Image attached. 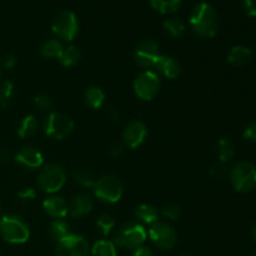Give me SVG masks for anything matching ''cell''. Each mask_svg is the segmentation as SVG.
<instances>
[{"instance_id":"cell-1","label":"cell","mask_w":256,"mask_h":256,"mask_svg":"<svg viewBox=\"0 0 256 256\" xmlns=\"http://www.w3.org/2000/svg\"><path fill=\"white\" fill-rule=\"evenodd\" d=\"M190 26L200 38H212L219 30L220 20L216 10L209 2H200L190 15Z\"/></svg>"},{"instance_id":"cell-2","label":"cell","mask_w":256,"mask_h":256,"mask_svg":"<svg viewBox=\"0 0 256 256\" xmlns=\"http://www.w3.org/2000/svg\"><path fill=\"white\" fill-rule=\"evenodd\" d=\"M148 232L144 225L140 222H128L124 224L115 235L114 244L122 249L136 250L140 246H144L146 242Z\"/></svg>"},{"instance_id":"cell-3","label":"cell","mask_w":256,"mask_h":256,"mask_svg":"<svg viewBox=\"0 0 256 256\" xmlns=\"http://www.w3.org/2000/svg\"><path fill=\"white\" fill-rule=\"evenodd\" d=\"M0 235L9 244H24L29 240L30 230L20 216L5 215L0 220Z\"/></svg>"},{"instance_id":"cell-4","label":"cell","mask_w":256,"mask_h":256,"mask_svg":"<svg viewBox=\"0 0 256 256\" xmlns=\"http://www.w3.org/2000/svg\"><path fill=\"white\" fill-rule=\"evenodd\" d=\"M232 188L238 192H250L256 188V166L250 162H238L229 172Z\"/></svg>"},{"instance_id":"cell-5","label":"cell","mask_w":256,"mask_h":256,"mask_svg":"<svg viewBox=\"0 0 256 256\" xmlns=\"http://www.w3.org/2000/svg\"><path fill=\"white\" fill-rule=\"evenodd\" d=\"M66 182V174L60 165L49 164L40 170L36 179V185L42 192L55 194L60 192Z\"/></svg>"},{"instance_id":"cell-6","label":"cell","mask_w":256,"mask_h":256,"mask_svg":"<svg viewBox=\"0 0 256 256\" xmlns=\"http://www.w3.org/2000/svg\"><path fill=\"white\" fill-rule=\"evenodd\" d=\"M94 195L98 200L105 204H115L122 196V184L114 175H105L95 182Z\"/></svg>"},{"instance_id":"cell-7","label":"cell","mask_w":256,"mask_h":256,"mask_svg":"<svg viewBox=\"0 0 256 256\" xmlns=\"http://www.w3.org/2000/svg\"><path fill=\"white\" fill-rule=\"evenodd\" d=\"M42 129L46 136L54 140H62L74 130V122L69 116L60 112H50L44 120Z\"/></svg>"},{"instance_id":"cell-8","label":"cell","mask_w":256,"mask_h":256,"mask_svg":"<svg viewBox=\"0 0 256 256\" xmlns=\"http://www.w3.org/2000/svg\"><path fill=\"white\" fill-rule=\"evenodd\" d=\"M160 90L159 75L152 70L140 72L134 82L135 95L142 102H150L154 99Z\"/></svg>"},{"instance_id":"cell-9","label":"cell","mask_w":256,"mask_h":256,"mask_svg":"<svg viewBox=\"0 0 256 256\" xmlns=\"http://www.w3.org/2000/svg\"><path fill=\"white\" fill-rule=\"evenodd\" d=\"M52 32L60 39L72 42L78 34L79 24H78V19L74 12L70 10H62L52 19Z\"/></svg>"},{"instance_id":"cell-10","label":"cell","mask_w":256,"mask_h":256,"mask_svg":"<svg viewBox=\"0 0 256 256\" xmlns=\"http://www.w3.org/2000/svg\"><path fill=\"white\" fill-rule=\"evenodd\" d=\"M152 244L160 250H172L176 244V232L172 229V225L164 222H156L150 225L148 232Z\"/></svg>"},{"instance_id":"cell-11","label":"cell","mask_w":256,"mask_h":256,"mask_svg":"<svg viewBox=\"0 0 256 256\" xmlns=\"http://www.w3.org/2000/svg\"><path fill=\"white\" fill-rule=\"evenodd\" d=\"M56 256H90L89 242L82 235H68L58 242Z\"/></svg>"},{"instance_id":"cell-12","label":"cell","mask_w":256,"mask_h":256,"mask_svg":"<svg viewBox=\"0 0 256 256\" xmlns=\"http://www.w3.org/2000/svg\"><path fill=\"white\" fill-rule=\"evenodd\" d=\"M159 48L154 40L144 39L136 45L134 52L135 62L139 66L149 70L150 68H154L155 62L159 58Z\"/></svg>"},{"instance_id":"cell-13","label":"cell","mask_w":256,"mask_h":256,"mask_svg":"<svg viewBox=\"0 0 256 256\" xmlns=\"http://www.w3.org/2000/svg\"><path fill=\"white\" fill-rule=\"evenodd\" d=\"M148 135V128L140 120H132L125 126L122 132V144L129 149H136L145 142Z\"/></svg>"},{"instance_id":"cell-14","label":"cell","mask_w":256,"mask_h":256,"mask_svg":"<svg viewBox=\"0 0 256 256\" xmlns=\"http://www.w3.org/2000/svg\"><path fill=\"white\" fill-rule=\"evenodd\" d=\"M15 162L20 166L29 170L39 169L44 164V156L38 149L32 146H24L15 155Z\"/></svg>"},{"instance_id":"cell-15","label":"cell","mask_w":256,"mask_h":256,"mask_svg":"<svg viewBox=\"0 0 256 256\" xmlns=\"http://www.w3.org/2000/svg\"><path fill=\"white\" fill-rule=\"evenodd\" d=\"M154 69L156 70L158 74L170 80L176 79L182 74V66H180L179 62L168 55H159L154 64Z\"/></svg>"},{"instance_id":"cell-16","label":"cell","mask_w":256,"mask_h":256,"mask_svg":"<svg viewBox=\"0 0 256 256\" xmlns=\"http://www.w3.org/2000/svg\"><path fill=\"white\" fill-rule=\"evenodd\" d=\"M42 209L54 219H64L69 214V204L62 196H49L42 202Z\"/></svg>"},{"instance_id":"cell-17","label":"cell","mask_w":256,"mask_h":256,"mask_svg":"<svg viewBox=\"0 0 256 256\" xmlns=\"http://www.w3.org/2000/svg\"><path fill=\"white\" fill-rule=\"evenodd\" d=\"M94 208V202L90 195L78 194L69 202V215L72 218H80L89 214Z\"/></svg>"},{"instance_id":"cell-18","label":"cell","mask_w":256,"mask_h":256,"mask_svg":"<svg viewBox=\"0 0 256 256\" xmlns=\"http://www.w3.org/2000/svg\"><path fill=\"white\" fill-rule=\"evenodd\" d=\"M228 62L234 66H245L249 64L252 59V50L248 46L236 45L232 48L228 54Z\"/></svg>"},{"instance_id":"cell-19","label":"cell","mask_w":256,"mask_h":256,"mask_svg":"<svg viewBox=\"0 0 256 256\" xmlns=\"http://www.w3.org/2000/svg\"><path fill=\"white\" fill-rule=\"evenodd\" d=\"M135 216L142 222L148 225H152L156 222H159V212L154 205L150 204H142L135 209Z\"/></svg>"},{"instance_id":"cell-20","label":"cell","mask_w":256,"mask_h":256,"mask_svg":"<svg viewBox=\"0 0 256 256\" xmlns=\"http://www.w3.org/2000/svg\"><path fill=\"white\" fill-rule=\"evenodd\" d=\"M218 156H219V162L224 165L234 159L235 146L229 138H222L218 142Z\"/></svg>"},{"instance_id":"cell-21","label":"cell","mask_w":256,"mask_h":256,"mask_svg":"<svg viewBox=\"0 0 256 256\" xmlns=\"http://www.w3.org/2000/svg\"><path fill=\"white\" fill-rule=\"evenodd\" d=\"M105 102V94L99 86L92 85L85 92V102L92 109H100Z\"/></svg>"},{"instance_id":"cell-22","label":"cell","mask_w":256,"mask_h":256,"mask_svg":"<svg viewBox=\"0 0 256 256\" xmlns=\"http://www.w3.org/2000/svg\"><path fill=\"white\" fill-rule=\"evenodd\" d=\"M49 234L54 242H59L60 240H62L68 235L72 234L70 232V225L64 219H55L52 222V225H50Z\"/></svg>"},{"instance_id":"cell-23","label":"cell","mask_w":256,"mask_h":256,"mask_svg":"<svg viewBox=\"0 0 256 256\" xmlns=\"http://www.w3.org/2000/svg\"><path fill=\"white\" fill-rule=\"evenodd\" d=\"M38 132V120L35 119L34 115H26L24 119L20 122L19 126H18V135L22 139H26V138L32 136L36 134Z\"/></svg>"},{"instance_id":"cell-24","label":"cell","mask_w":256,"mask_h":256,"mask_svg":"<svg viewBox=\"0 0 256 256\" xmlns=\"http://www.w3.org/2000/svg\"><path fill=\"white\" fill-rule=\"evenodd\" d=\"M62 52H64V48H62V42L55 39L45 42L42 44V49H40L42 56L48 58V59H59L62 56Z\"/></svg>"},{"instance_id":"cell-25","label":"cell","mask_w":256,"mask_h":256,"mask_svg":"<svg viewBox=\"0 0 256 256\" xmlns=\"http://www.w3.org/2000/svg\"><path fill=\"white\" fill-rule=\"evenodd\" d=\"M92 256H118L116 246L109 240H99L90 249Z\"/></svg>"},{"instance_id":"cell-26","label":"cell","mask_w":256,"mask_h":256,"mask_svg":"<svg viewBox=\"0 0 256 256\" xmlns=\"http://www.w3.org/2000/svg\"><path fill=\"white\" fill-rule=\"evenodd\" d=\"M80 58H82L80 50L76 46H74V45H70L66 49H64L62 56L59 58V62L62 66L72 68L79 62Z\"/></svg>"},{"instance_id":"cell-27","label":"cell","mask_w":256,"mask_h":256,"mask_svg":"<svg viewBox=\"0 0 256 256\" xmlns=\"http://www.w3.org/2000/svg\"><path fill=\"white\" fill-rule=\"evenodd\" d=\"M150 4L162 14H169L178 10L182 4V0H150Z\"/></svg>"},{"instance_id":"cell-28","label":"cell","mask_w":256,"mask_h":256,"mask_svg":"<svg viewBox=\"0 0 256 256\" xmlns=\"http://www.w3.org/2000/svg\"><path fill=\"white\" fill-rule=\"evenodd\" d=\"M164 29L165 32H169L170 36L179 38L185 32V25L184 22L176 18H169L164 22Z\"/></svg>"},{"instance_id":"cell-29","label":"cell","mask_w":256,"mask_h":256,"mask_svg":"<svg viewBox=\"0 0 256 256\" xmlns=\"http://www.w3.org/2000/svg\"><path fill=\"white\" fill-rule=\"evenodd\" d=\"M72 179H74V182H76L78 185H80V186L92 188V186H94L95 182H96V180L94 179V176H92V172L84 169H80V170H76V172H74V174H72Z\"/></svg>"},{"instance_id":"cell-30","label":"cell","mask_w":256,"mask_h":256,"mask_svg":"<svg viewBox=\"0 0 256 256\" xmlns=\"http://www.w3.org/2000/svg\"><path fill=\"white\" fill-rule=\"evenodd\" d=\"M12 92H14V85L9 80H4L0 82V106H9L12 99Z\"/></svg>"},{"instance_id":"cell-31","label":"cell","mask_w":256,"mask_h":256,"mask_svg":"<svg viewBox=\"0 0 256 256\" xmlns=\"http://www.w3.org/2000/svg\"><path fill=\"white\" fill-rule=\"evenodd\" d=\"M114 226H115V220L112 215H108V214L102 215L96 222V228L102 236H108V235L112 232V230L114 229Z\"/></svg>"},{"instance_id":"cell-32","label":"cell","mask_w":256,"mask_h":256,"mask_svg":"<svg viewBox=\"0 0 256 256\" xmlns=\"http://www.w3.org/2000/svg\"><path fill=\"white\" fill-rule=\"evenodd\" d=\"M182 208L176 204H169L166 206H164V209H162V215H164V218L169 219L170 222H176V220H179L180 216H182Z\"/></svg>"},{"instance_id":"cell-33","label":"cell","mask_w":256,"mask_h":256,"mask_svg":"<svg viewBox=\"0 0 256 256\" xmlns=\"http://www.w3.org/2000/svg\"><path fill=\"white\" fill-rule=\"evenodd\" d=\"M34 105L42 112H48V110L52 109V100L48 95L39 94L34 98Z\"/></svg>"},{"instance_id":"cell-34","label":"cell","mask_w":256,"mask_h":256,"mask_svg":"<svg viewBox=\"0 0 256 256\" xmlns=\"http://www.w3.org/2000/svg\"><path fill=\"white\" fill-rule=\"evenodd\" d=\"M18 198L22 202H32L36 198V192L32 188H25L18 192Z\"/></svg>"},{"instance_id":"cell-35","label":"cell","mask_w":256,"mask_h":256,"mask_svg":"<svg viewBox=\"0 0 256 256\" xmlns=\"http://www.w3.org/2000/svg\"><path fill=\"white\" fill-rule=\"evenodd\" d=\"M245 140L252 142H256V122H252V124L248 125L244 130V134H242Z\"/></svg>"},{"instance_id":"cell-36","label":"cell","mask_w":256,"mask_h":256,"mask_svg":"<svg viewBox=\"0 0 256 256\" xmlns=\"http://www.w3.org/2000/svg\"><path fill=\"white\" fill-rule=\"evenodd\" d=\"M242 8L249 16H256V0H242Z\"/></svg>"},{"instance_id":"cell-37","label":"cell","mask_w":256,"mask_h":256,"mask_svg":"<svg viewBox=\"0 0 256 256\" xmlns=\"http://www.w3.org/2000/svg\"><path fill=\"white\" fill-rule=\"evenodd\" d=\"M225 174H226V169H225V165L222 164V162L212 165V169H210V175L212 178H222Z\"/></svg>"},{"instance_id":"cell-38","label":"cell","mask_w":256,"mask_h":256,"mask_svg":"<svg viewBox=\"0 0 256 256\" xmlns=\"http://www.w3.org/2000/svg\"><path fill=\"white\" fill-rule=\"evenodd\" d=\"M124 150H125L124 144H122V142H114V144L110 146L109 152L112 158H119V156H122V152H124Z\"/></svg>"},{"instance_id":"cell-39","label":"cell","mask_w":256,"mask_h":256,"mask_svg":"<svg viewBox=\"0 0 256 256\" xmlns=\"http://www.w3.org/2000/svg\"><path fill=\"white\" fill-rule=\"evenodd\" d=\"M2 68H4V69L10 70V69H12V68H15V65H16V59H15L14 55L8 54V55H5L4 58H2Z\"/></svg>"},{"instance_id":"cell-40","label":"cell","mask_w":256,"mask_h":256,"mask_svg":"<svg viewBox=\"0 0 256 256\" xmlns=\"http://www.w3.org/2000/svg\"><path fill=\"white\" fill-rule=\"evenodd\" d=\"M132 256H154V254H152V252L150 248L140 246L139 249L134 250V254H132Z\"/></svg>"},{"instance_id":"cell-41","label":"cell","mask_w":256,"mask_h":256,"mask_svg":"<svg viewBox=\"0 0 256 256\" xmlns=\"http://www.w3.org/2000/svg\"><path fill=\"white\" fill-rule=\"evenodd\" d=\"M106 114H108V118H109L112 122H118V120H119V112H118L114 108H109Z\"/></svg>"},{"instance_id":"cell-42","label":"cell","mask_w":256,"mask_h":256,"mask_svg":"<svg viewBox=\"0 0 256 256\" xmlns=\"http://www.w3.org/2000/svg\"><path fill=\"white\" fill-rule=\"evenodd\" d=\"M10 160V154L8 150L0 149V164H6Z\"/></svg>"},{"instance_id":"cell-43","label":"cell","mask_w":256,"mask_h":256,"mask_svg":"<svg viewBox=\"0 0 256 256\" xmlns=\"http://www.w3.org/2000/svg\"><path fill=\"white\" fill-rule=\"evenodd\" d=\"M252 238H254V239H255V242H256V224L254 225V228H252Z\"/></svg>"},{"instance_id":"cell-44","label":"cell","mask_w":256,"mask_h":256,"mask_svg":"<svg viewBox=\"0 0 256 256\" xmlns=\"http://www.w3.org/2000/svg\"><path fill=\"white\" fill-rule=\"evenodd\" d=\"M254 256H256V250L254 252Z\"/></svg>"},{"instance_id":"cell-45","label":"cell","mask_w":256,"mask_h":256,"mask_svg":"<svg viewBox=\"0 0 256 256\" xmlns=\"http://www.w3.org/2000/svg\"><path fill=\"white\" fill-rule=\"evenodd\" d=\"M0 75H2V72H0Z\"/></svg>"}]
</instances>
